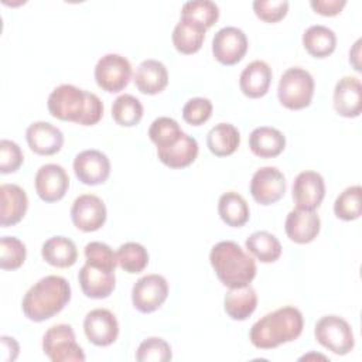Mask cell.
<instances>
[{
	"label": "cell",
	"mask_w": 362,
	"mask_h": 362,
	"mask_svg": "<svg viewBox=\"0 0 362 362\" xmlns=\"http://www.w3.org/2000/svg\"><path fill=\"white\" fill-rule=\"evenodd\" d=\"M48 112L62 122L93 126L103 116V103L98 95L71 83L57 86L48 96Z\"/></svg>",
	"instance_id": "obj_1"
},
{
	"label": "cell",
	"mask_w": 362,
	"mask_h": 362,
	"mask_svg": "<svg viewBox=\"0 0 362 362\" xmlns=\"http://www.w3.org/2000/svg\"><path fill=\"white\" fill-rule=\"evenodd\" d=\"M304 327V318L293 305L280 307L257 320L249 332V339L257 349H273L297 339Z\"/></svg>",
	"instance_id": "obj_2"
},
{
	"label": "cell",
	"mask_w": 362,
	"mask_h": 362,
	"mask_svg": "<svg viewBox=\"0 0 362 362\" xmlns=\"http://www.w3.org/2000/svg\"><path fill=\"white\" fill-rule=\"evenodd\" d=\"M71 300V286L66 279L55 274L34 283L21 301L24 315L34 322H42L61 313Z\"/></svg>",
	"instance_id": "obj_3"
},
{
	"label": "cell",
	"mask_w": 362,
	"mask_h": 362,
	"mask_svg": "<svg viewBox=\"0 0 362 362\" xmlns=\"http://www.w3.org/2000/svg\"><path fill=\"white\" fill-rule=\"evenodd\" d=\"M211 266L219 281L228 288H239L256 277V263L236 242L222 240L212 246Z\"/></svg>",
	"instance_id": "obj_4"
},
{
	"label": "cell",
	"mask_w": 362,
	"mask_h": 362,
	"mask_svg": "<svg viewBox=\"0 0 362 362\" xmlns=\"http://www.w3.org/2000/svg\"><path fill=\"white\" fill-rule=\"evenodd\" d=\"M314 78L300 66L286 69L279 81L277 98L279 102L290 110H301L310 106L314 96Z\"/></svg>",
	"instance_id": "obj_5"
},
{
	"label": "cell",
	"mask_w": 362,
	"mask_h": 362,
	"mask_svg": "<svg viewBox=\"0 0 362 362\" xmlns=\"http://www.w3.org/2000/svg\"><path fill=\"white\" fill-rule=\"evenodd\" d=\"M314 337L324 348L335 355H346L355 346L352 327L339 315L321 317L314 328Z\"/></svg>",
	"instance_id": "obj_6"
},
{
	"label": "cell",
	"mask_w": 362,
	"mask_h": 362,
	"mask_svg": "<svg viewBox=\"0 0 362 362\" xmlns=\"http://www.w3.org/2000/svg\"><path fill=\"white\" fill-rule=\"evenodd\" d=\"M42 351L52 362H83L86 359L68 324H57L47 329L42 337Z\"/></svg>",
	"instance_id": "obj_7"
},
{
	"label": "cell",
	"mask_w": 362,
	"mask_h": 362,
	"mask_svg": "<svg viewBox=\"0 0 362 362\" xmlns=\"http://www.w3.org/2000/svg\"><path fill=\"white\" fill-rule=\"evenodd\" d=\"M132 78V65L120 54H106L96 62L95 81L98 86L109 93L123 90Z\"/></svg>",
	"instance_id": "obj_8"
},
{
	"label": "cell",
	"mask_w": 362,
	"mask_h": 362,
	"mask_svg": "<svg viewBox=\"0 0 362 362\" xmlns=\"http://www.w3.org/2000/svg\"><path fill=\"white\" fill-rule=\"evenodd\" d=\"M167 297L168 283L161 274H146L132 287L133 307L143 314H150L158 310Z\"/></svg>",
	"instance_id": "obj_9"
},
{
	"label": "cell",
	"mask_w": 362,
	"mask_h": 362,
	"mask_svg": "<svg viewBox=\"0 0 362 362\" xmlns=\"http://www.w3.org/2000/svg\"><path fill=\"white\" fill-rule=\"evenodd\" d=\"M286 178L277 167H262L256 170L250 180V194L260 205H272L280 201L286 194Z\"/></svg>",
	"instance_id": "obj_10"
},
{
	"label": "cell",
	"mask_w": 362,
	"mask_h": 362,
	"mask_svg": "<svg viewBox=\"0 0 362 362\" xmlns=\"http://www.w3.org/2000/svg\"><path fill=\"white\" fill-rule=\"evenodd\" d=\"M247 52V37L238 27H223L214 35L212 54L215 59L226 66L243 59Z\"/></svg>",
	"instance_id": "obj_11"
},
{
	"label": "cell",
	"mask_w": 362,
	"mask_h": 362,
	"mask_svg": "<svg viewBox=\"0 0 362 362\" xmlns=\"http://www.w3.org/2000/svg\"><path fill=\"white\" fill-rule=\"evenodd\" d=\"M105 202L93 194L79 195L71 206L72 223L82 232L99 230L106 222Z\"/></svg>",
	"instance_id": "obj_12"
},
{
	"label": "cell",
	"mask_w": 362,
	"mask_h": 362,
	"mask_svg": "<svg viewBox=\"0 0 362 362\" xmlns=\"http://www.w3.org/2000/svg\"><path fill=\"white\" fill-rule=\"evenodd\" d=\"M83 331L90 344L96 346H109L119 337V322L112 311L106 308H95L85 315Z\"/></svg>",
	"instance_id": "obj_13"
},
{
	"label": "cell",
	"mask_w": 362,
	"mask_h": 362,
	"mask_svg": "<svg viewBox=\"0 0 362 362\" xmlns=\"http://www.w3.org/2000/svg\"><path fill=\"white\" fill-rule=\"evenodd\" d=\"M35 192L44 202L62 199L69 188V177L59 164H44L38 168L34 178Z\"/></svg>",
	"instance_id": "obj_14"
},
{
	"label": "cell",
	"mask_w": 362,
	"mask_h": 362,
	"mask_svg": "<svg viewBox=\"0 0 362 362\" xmlns=\"http://www.w3.org/2000/svg\"><path fill=\"white\" fill-rule=\"evenodd\" d=\"M74 173L85 185H99L110 175V161L99 150H83L74 158Z\"/></svg>",
	"instance_id": "obj_15"
},
{
	"label": "cell",
	"mask_w": 362,
	"mask_h": 362,
	"mask_svg": "<svg viewBox=\"0 0 362 362\" xmlns=\"http://www.w3.org/2000/svg\"><path fill=\"white\" fill-rule=\"evenodd\" d=\"M325 197V182L317 171H301L293 182V201L296 208L315 211Z\"/></svg>",
	"instance_id": "obj_16"
},
{
	"label": "cell",
	"mask_w": 362,
	"mask_h": 362,
	"mask_svg": "<svg viewBox=\"0 0 362 362\" xmlns=\"http://www.w3.org/2000/svg\"><path fill=\"white\" fill-rule=\"evenodd\" d=\"M284 229L291 242L305 245L313 242L320 233L321 219L315 211L294 208L287 214Z\"/></svg>",
	"instance_id": "obj_17"
},
{
	"label": "cell",
	"mask_w": 362,
	"mask_h": 362,
	"mask_svg": "<svg viewBox=\"0 0 362 362\" xmlns=\"http://www.w3.org/2000/svg\"><path fill=\"white\" fill-rule=\"evenodd\" d=\"M334 109L342 117H358L362 110V85L356 76H342L334 88Z\"/></svg>",
	"instance_id": "obj_18"
},
{
	"label": "cell",
	"mask_w": 362,
	"mask_h": 362,
	"mask_svg": "<svg viewBox=\"0 0 362 362\" xmlns=\"http://www.w3.org/2000/svg\"><path fill=\"white\" fill-rule=\"evenodd\" d=\"M25 139L31 151L40 156L57 154L64 144L62 132L48 122H34L25 130Z\"/></svg>",
	"instance_id": "obj_19"
},
{
	"label": "cell",
	"mask_w": 362,
	"mask_h": 362,
	"mask_svg": "<svg viewBox=\"0 0 362 362\" xmlns=\"http://www.w3.org/2000/svg\"><path fill=\"white\" fill-rule=\"evenodd\" d=\"M78 280H79L82 293L86 297L95 298V300H102L109 297L116 287V276L113 272L103 270L86 262L78 273Z\"/></svg>",
	"instance_id": "obj_20"
},
{
	"label": "cell",
	"mask_w": 362,
	"mask_h": 362,
	"mask_svg": "<svg viewBox=\"0 0 362 362\" xmlns=\"http://www.w3.org/2000/svg\"><path fill=\"white\" fill-rule=\"evenodd\" d=\"M273 72L267 62L262 59L252 61L245 66L239 78L242 93L250 99H257L269 92Z\"/></svg>",
	"instance_id": "obj_21"
},
{
	"label": "cell",
	"mask_w": 362,
	"mask_h": 362,
	"mask_svg": "<svg viewBox=\"0 0 362 362\" xmlns=\"http://www.w3.org/2000/svg\"><path fill=\"white\" fill-rule=\"evenodd\" d=\"M0 198V225L3 228L17 225L24 218L28 208L25 191L17 184H1Z\"/></svg>",
	"instance_id": "obj_22"
},
{
	"label": "cell",
	"mask_w": 362,
	"mask_h": 362,
	"mask_svg": "<svg viewBox=\"0 0 362 362\" xmlns=\"http://www.w3.org/2000/svg\"><path fill=\"white\" fill-rule=\"evenodd\" d=\"M134 85L144 95H157L168 85V71L157 59H144L136 69Z\"/></svg>",
	"instance_id": "obj_23"
},
{
	"label": "cell",
	"mask_w": 362,
	"mask_h": 362,
	"mask_svg": "<svg viewBox=\"0 0 362 362\" xmlns=\"http://www.w3.org/2000/svg\"><path fill=\"white\" fill-rule=\"evenodd\" d=\"M250 151L260 158H273L283 153L286 147L284 134L270 126L256 127L249 136Z\"/></svg>",
	"instance_id": "obj_24"
},
{
	"label": "cell",
	"mask_w": 362,
	"mask_h": 362,
	"mask_svg": "<svg viewBox=\"0 0 362 362\" xmlns=\"http://www.w3.org/2000/svg\"><path fill=\"white\" fill-rule=\"evenodd\" d=\"M198 151V141L192 136L184 133L175 144L165 148H157V156L158 160L170 168H185L195 161Z\"/></svg>",
	"instance_id": "obj_25"
},
{
	"label": "cell",
	"mask_w": 362,
	"mask_h": 362,
	"mask_svg": "<svg viewBox=\"0 0 362 362\" xmlns=\"http://www.w3.org/2000/svg\"><path fill=\"white\" fill-rule=\"evenodd\" d=\"M257 307V294L255 288L247 284L239 288H229L223 298L225 313L235 321L247 320Z\"/></svg>",
	"instance_id": "obj_26"
},
{
	"label": "cell",
	"mask_w": 362,
	"mask_h": 362,
	"mask_svg": "<svg viewBox=\"0 0 362 362\" xmlns=\"http://www.w3.org/2000/svg\"><path fill=\"white\" fill-rule=\"evenodd\" d=\"M42 259L59 269L71 267L78 260V249L74 240L65 236H52L42 243L41 247Z\"/></svg>",
	"instance_id": "obj_27"
},
{
	"label": "cell",
	"mask_w": 362,
	"mask_h": 362,
	"mask_svg": "<svg viewBox=\"0 0 362 362\" xmlns=\"http://www.w3.org/2000/svg\"><path fill=\"white\" fill-rule=\"evenodd\" d=\"M205 33L206 30L202 25L187 18H180L173 30L171 40L178 52L189 55L201 49L205 40Z\"/></svg>",
	"instance_id": "obj_28"
},
{
	"label": "cell",
	"mask_w": 362,
	"mask_h": 362,
	"mask_svg": "<svg viewBox=\"0 0 362 362\" xmlns=\"http://www.w3.org/2000/svg\"><path fill=\"white\" fill-rule=\"evenodd\" d=\"M240 144L239 130L230 123H218L206 134V146L216 157L233 154Z\"/></svg>",
	"instance_id": "obj_29"
},
{
	"label": "cell",
	"mask_w": 362,
	"mask_h": 362,
	"mask_svg": "<svg viewBox=\"0 0 362 362\" xmlns=\"http://www.w3.org/2000/svg\"><path fill=\"white\" fill-rule=\"evenodd\" d=\"M303 45L311 57L327 58L337 48V35L331 28L315 24L304 31Z\"/></svg>",
	"instance_id": "obj_30"
},
{
	"label": "cell",
	"mask_w": 362,
	"mask_h": 362,
	"mask_svg": "<svg viewBox=\"0 0 362 362\" xmlns=\"http://www.w3.org/2000/svg\"><path fill=\"white\" fill-rule=\"evenodd\" d=\"M218 214L221 219L228 226H232V228L243 226L250 216V211L246 199L235 191H228L221 195L218 201Z\"/></svg>",
	"instance_id": "obj_31"
},
{
	"label": "cell",
	"mask_w": 362,
	"mask_h": 362,
	"mask_svg": "<svg viewBox=\"0 0 362 362\" xmlns=\"http://www.w3.org/2000/svg\"><path fill=\"white\" fill-rule=\"evenodd\" d=\"M245 246L247 252L262 263H274L281 256V245L279 239L267 230L253 232L246 239Z\"/></svg>",
	"instance_id": "obj_32"
},
{
	"label": "cell",
	"mask_w": 362,
	"mask_h": 362,
	"mask_svg": "<svg viewBox=\"0 0 362 362\" xmlns=\"http://www.w3.org/2000/svg\"><path fill=\"white\" fill-rule=\"evenodd\" d=\"M112 117L119 126L133 127L139 124L143 117V105L133 95L123 93L113 100Z\"/></svg>",
	"instance_id": "obj_33"
},
{
	"label": "cell",
	"mask_w": 362,
	"mask_h": 362,
	"mask_svg": "<svg viewBox=\"0 0 362 362\" xmlns=\"http://www.w3.org/2000/svg\"><path fill=\"white\" fill-rule=\"evenodd\" d=\"M116 257L120 269L129 274L141 273L148 264L147 249L137 242H126L120 245Z\"/></svg>",
	"instance_id": "obj_34"
},
{
	"label": "cell",
	"mask_w": 362,
	"mask_h": 362,
	"mask_svg": "<svg viewBox=\"0 0 362 362\" xmlns=\"http://www.w3.org/2000/svg\"><path fill=\"white\" fill-rule=\"evenodd\" d=\"M334 214L342 221H355L362 214V188L351 185L345 188L334 202Z\"/></svg>",
	"instance_id": "obj_35"
},
{
	"label": "cell",
	"mask_w": 362,
	"mask_h": 362,
	"mask_svg": "<svg viewBox=\"0 0 362 362\" xmlns=\"http://www.w3.org/2000/svg\"><path fill=\"white\" fill-rule=\"evenodd\" d=\"M181 18L194 21L208 30L218 21L219 7L211 0L187 1L181 8Z\"/></svg>",
	"instance_id": "obj_36"
},
{
	"label": "cell",
	"mask_w": 362,
	"mask_h": 362,
	"mask_svg": "<svg viewBox=\"0 0 362 362\" xmlns=\"http://www.w3.org/2000/svg\"><path fill=\"white\" fill-rule=\"evenodd\" d=\"M182 134L184 132L181 130L178 122L167 116L154 119L148 129V137L157 146V148H165L175 144Z\"/></svg>",
	"instance_id": "obj_37"
},
{
	"label": "cell",
	"mask_w": 362,
	"mask_h": 362,
	"mask_svg": "<svg viewBox=\"0 0 362 362\" xmlns=\"http://www.w3.org/2000/svg\"><path fill=\"white\" fill-rule=\"evenodd\" d=\"M27 256L25 245L16 236H3L0 239V267L3 270L20 269Z\"/></svg>",
	"instance_id": "obj_38"
},
{
	"label": "cell",
	"mask_w": 362,
	"mask_h": 362,
	"mask_svg": "<svg viewBox=\"0 0 362 362\" xmlns=\"http://www.w3.org/2000/svg\"><path fill=\"white\" fill-rule=\"evenodd\" d=\"M173 352L170 344L158 337L146 338L137 348L136 359L139 362H167L171 361Z\"/></svg>",
	"instance_id": "obj_39"
},
{
	"label": "cell",
	"mask_w": 362,
	"mask_h": 362,
	"mask_svg": "<svg viewBox=\"0 0 362 362\" xmlns=\"http://www.w3.org/2000/svg\"><path fill=\"white\" fill-rule=\"evenodd\" d=\"M83 253L86 263L115 273L117 266V257L109 245L103 242H89L85 246Z\"/></svg>",
	"instance_id": "obj_40"
},
{
	"label": "cell",
	"mask_w": 362,
	"mask_h": 362,
	"mask_svg": "<svg viewBox=\"0 0 362 362\" xmlns=\"http://www.w3.org/2000/svg\"><path fill=\"white\" fill-rule=\"evenodd\" d=\"M212 102L206 98H192L182 107V117L191 126H201L212 116Z\"/></svg>",
	"instance_id": "obj_41"
},
{
	"label": "cell",
	"mask_w": 362,
	"mask_h": 362,
	"mask_svg": "<svg viewBox=\"0 0 362 362\" xmlns=\"http://www.w3.org/2000/svg\"><path fill=\"white\" fill-rule=\"evenodd\" d=\"M253 11L257 18L264 23H279L288 11L287 0H256L253 1Z\"/></svg>",
	"instance_id": "obj_42"
},
{
	"label": "cell",
	"mask_w": 362,
	"mask_h": 362,
	"mask_svg": "<svg viewBox=\"0 0 362 362\" xmlns=\"http://www.w3.org/2000/svg\"><path fill=\"white\" fill-rule=\"evenodd\" d=\"M23 161L24 156L20 146L13 140L3 139L0 141V173H16L21 167Z\"/></svg>",
	"instance_id": "obj_43"
},
{
	"label": "cell",
	"mask_w": 362,
	"mask_h": 362,
	"mask_svg": "<svg viewBox=\"0 0 362 362\" xmlns=\"http://www.w3.org/2000/svg\"><path fill=\"white\" fill-rule=\"evenodd\" d=\"M345 0H311V8L324 17H334L342 11L345 7Z\"/></svg>",
	"instance_id": "obj_44"
},
{
	"label": "cell",
	"mask_w": 362,
	"mask_h": 362,
	"mask_svg": "<svg viewBox=\"0 0 362 362\" xmlns=\"http://www.w3.org/2000/svg\"><path fill=\"white\" fill-rule=\"evenodd\" d=\"M0 341H1V349H3V352H4V354L8 352V355H7V358H6V362H7V361H14V359L17 358L18 349H20L18 342H17L13 337H7V335H3V337L0 338Z\"/></svg>",
	"instance_id": "obj_45"
},
{
	"label": "cell",
	"mask_w": 362,
	"mask_h": 362,
	"mask_svg": "<svg viewBox=\"0 0 362 362\" xmlns=\"http://www.w3.org/2000/svg\"><path fill=\"white\" fill-rule=\"evenodd\" d=\"M359 55H361V40H356L354 44L352 49L349 51V62L352 64L354 69L361 72V62H359Z\"/></svg>",
	"instance_id": "obj_46"
}]
</instances>
